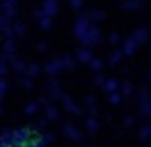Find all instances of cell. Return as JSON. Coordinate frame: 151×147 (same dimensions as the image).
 Masks as SVG:
<instances>
[{"instance_id": "obj_1", "label": "cell", "mask_w": 151, "mask_h": 147, "mask_svg": "<svg viewBox=\"0 0 151 147\" xmlns=\"http://www.w3.org/2000/svg\"><path fill=\"white\" fill-rule=\"evenodd\" d=\"M31 138H33V132H31L27 126H21V128L12 130V145H14V147H25V145H29Z\"/></svg>"}, {"instance_id": "obj_2", "label": "cell", "mask_w": 151, "mask_h": 147, "mask_svg": "<svg viewBox=\"0 0 151 147\" xmlns=\"http://www.w3.org/2000/svg\"><path fill=\"white\" fill-rule=\"evenodd\" d=\"M78 40L82 42V46L84 48H94L96 44H100L101 40V31L98 25H90V29L86 31L84 34H82V38H78Z\"/></svg>"}, {"instance_id": "obj_3", "label": "cell", "mask_w": 151, "mask_h": 147, "mask_svg": "<svg viewBox=\"0 0 151 147\" xmlns=\"http://www.w3.org/2000/svg\"><path fill=\"white\" fill-rule=\"evenodd\" d=\"M138 96H140V99H138V111H140L142 117H149L151 115V96L147 92V88H140V92H138Z\"/></svg>"}, {"instance_id": "obj_4", "label": "cell", "mask_w": 151, "mask_h": 147, "mask_svg": "<svg viewBox=\"0 0 151 147\" xmlns=\"http://www.w3.org/2000/svg\"><path fill=\"white\" fill-rule=\"evenodd\" d=\"M90 25H94V23H90V19L86 17V14L78 15V17L75 19V27H73L75 37H77V38H82V34H84L86 31L90 29Z\"/></svg>"}, {"instance_id": "obj_5", "label": "cell", "mask_w": 151, "mask_h": 147, "mask_svg": "<svg viewBox=\"0 0 151 147\" xmlns=\"http://www.w3.org/2000/svg\"><path fill=\"white\" fill-rule=\"evenodd\" d=\"M61 105H63V109H65L69 115H75V117H81L82 115V109L78 107V103L75 101L71 96H67V94L61 96Z\"/></svg>"}, {"instance_id": "obj_6", "label": "cell", "mask_w": 151, "mask_h": 147, "mask_svg": "<svg viewBox=\"0 0 151 147\" xmlns=\"http://www.w3.org/2000/svg\"><path fill=\"white\" fill-rule=\"evenodd\" d=\"M63 134H65L71 141H77V143L82 141V132L73 124V122H65V124H63Z\"/></svg>"}, {"instance_id": "obj_7", "label": "cell", "mask_w": 151, "mask_h": 147, "mask_svg": "<svg viewBox=\"0 0 151 147\" xmlns=\"http://www.w3.org/2000/svg\"><path fill=\"white\" fill-rule=\"evenodd\" d=\"M40 11L46 15V17H54L55 14L59 11V4H58V0H42V4H40Z\"/></svg>"}, {"instance_id": "obj_8", "label": "cell", "mask_w": 151, "mask_h": 147, "mask_svg": "<svg viewBox=\"0 0 151 147\" xmlns=\"http://www.w3.org/2000/svg\"><path fill=\"white\" fill-rule=\"evenodd\" d=\"M61 71H63V67H61V59H59V57L50 59V61L44 65V73H46V75H50L52 78H55L59 73H61Z\"/></svg>"}, {"instance_id": "obj_9", "label": "cell", "mask_w": 151, "mask_h": 147, "mask_svg": "<svg viewBox=\"0 0 151 147\" xmlns=\"http://www.w3.org/2000/svg\"><path fill=\"white\" fill-rule=\"evenodd\" d=\"M54 141V134H38V136L31 138L29 147H48Z\"/></svg>"}, {"instance_id": "obj_10", "label": "cell", "mask_w": 151, "mask_h": 147, "mask_svg": "<svg viewBox=\"0 0 151 147\" xmlns=\"http://www.w3.org/2000/svg\"><path fill=\"white\" fill-rule=\"evenodd\" d=\"M46 96H48L50 99H61L63 90H61V86H59L58 78H50V82H48V90H46Z\"/></svg>"}, {"instance_id": "obj_11", "label": "cell", "mask_w": 151, "mask_h": 147, "mask_svg": "<svg viewBox=\"0 0 151 147\" xmlns=\"http://www.w3.org/2000/svg\"><path fill=\"white\" fill-rule=\"evenodd\" d=\"M147 38H149V31H147V29H144V27H142V29H136L132 34H130V40H132L136 46L144 44Z\"/></svg>"}, {"instance_id": "obj_12", "label": "cell", "mask_w": 151, "mask_h": 147, "mask_svg": "<svg viewBox=\"0 0 151 147\" xmlns=\"http://www.w3.org/2000/svg\"><path fill=\"white\" fill-rule=\"evenodd\" d=\"M2 50H4V57L10 61V59H14L15 57V40L14 38H6L4 40V46H2Z\"/></svg>"}, {"instance_id": "obj_13", "label": "cell", "mask_w": 151, "mask_h": 147, "mask_svg": "<svg viewBox=\"0 0 151 147\" xmlns=\"http://www.w3.org/2000/svg\"><path fill=\"white\" fill-rule=\"evenodd\" d=\"M142 6H144V0H122L121 2V8L126 11H138L142 10Z\"/></svg>"}, {"instance_id": "obj_14", "label": "cell", "mask_w": 151, "mask_h": 147, "mask_svg": "<svg viewBox=\"0 0 151 147\" xmlns=\"http://www.w3.org/2000/svg\"><path fill=\"white\" fill-rule=\"evenodd\" d=\"M10 65H12V69H14V73H15V75H25L27 63L23 61V59H19L17 55H15L14 59H10Z\"/></svg>"}, {"instance_id": "obj_15", "label": "cell", "mask_w": 151, "mask_h": 147, "mask_svg": "<svg viewBox=\"0 0 151 147\" xmlns=\"http://www.w3.org/2000/svg\"><path fill=\"white\" fill-rule=\"evenodd\" d=\"M119 86H121V82H119L117 78H105L101 88H103L105 94H113V92H119Z\"/></svg>"}, {"instance_id": "obj_16", "label": "cell", "mask_w": 151, "mask_h": 147, "mask_svg": "<svg viewBox=\"0 0 151 147\" xmlns=\"http://www.w3.org/2000/svg\"><path fill=\"white\" fill-rule=\"evenodd\" d=\"M75 55H77V61H81V63H90V59L94 57V54L90 52V48H84V46L78 48Z\"/></svg>"}, {"instance_id": "obj_17", "label": "cell", "mask_w": 151, "mask_h": 147, "mask_svg": "<svg viewBox=\"0 0 151 147\" xmlns=\"http://www.w3.org/2000/svg\"><path fill=\"white\" fill-rule=\"evenodd\" d=\"M84 128H86V132L90 134V136H94V134L98 132V128H100V122H98V118L96 117H88L84 120Z\"/></svg>"}, {"instance_id": "obj_18", "label": "cell", "mask_w": 151, "mask_h": 147, "mask_svg": "<svg viewBox=\"0 0 151 147\" xmlns=\"http://www.w3.org/2000/svg\"><path fill=\"white\" fill-rule=\"evenodd\" d=\"M44 118L48 122L50 120H58V118H59V109L55 105H52V103H50V105H46L44 107Z\"/></svg>"}, {"instance_id": "obj_19", "label": "cell", "mask_w": 151, "mask_h": 147, "mask_svg": "<svg viewBox=\"0 0 151 147\" xmlns=\"http://www.w3.org/2000/svg\"><path fill=\"white\" fill-rule=\"evenodd\" d=\"M12 31H14V37H25L27 25L23 21H12Z\"/></svg>"}, {"instance_id": "obj_20", "label": "cell", "mask_w": 151, "mask_h": 147, "mask_svg": "<svg viewBox=\"0 0 151 147\" xmlns=\"http://www.w3.org/2000/svg\"><path fill=\"white\" fill-rule=\"evenodd\" d=\"M40 73H42V67L38 65V63H29V65H27V69H25V75H27L29 78H33V80H35V78H37Z\"/></svg>"}, {"instance_id": "obj_21", "label": "cell", "mask_w": 151, "mask_h": 147, "mask_svg": "<svg viewBox=\"0 0 151 147\" xmlns=\"http://www.w3.org/2000/svg\"><path fill=\"white\" fill-rule=\"evenodd\" d=\"M136 50H138V46L134 44L130 38H126V40L122 42V48H121L122 55H134V54H136Z\"/></svg>"}, {"instance_id": "obj_22", "label": "cell", "mask_w": 151, "mask_h": 147, "mask_svg": "<svg viewBox=\"0 0 151 147\" xmlns=\"http://www.w3.org/2000/svg\"><path fill=\"white\" fill-rule=\"evenodd\" d=\"M86 17L90 19V23L96 25L98 21H103V19H105V11H101V10H90L88 14H86Z\"/></svg>"}, {"instance_id": "obj_23", "label": "cell", "mask_w": 151, "mask_h": 147, "mask_svg": "<svg viewBox=\"0 0 151 147\" xmlns=\"http://www.w3.org/2000/svg\"><path fill=\"white\" fill-rule=\"evenodd\" d=\"M119 88H121V96H124V98H130L134 94V86H132L130 80H122Z\"/></svg>"}, {"instance_id": "obj_24", "label": "cell", "mask_w": 151, "mask_h": 147, "mask_svg": "<svg viewBox=\"0 0 151 147\" xmlns=\"http://www.w3.org/2000/svg\"><path fill=\"white\" fill-rule=\"evenodd\" d=\"M0 147H14L12 145V128L4 130L0 134Z\"/></svg>"}, {"instance_id": "obj_25", "label": "cell", "mask_w": 151, "mask_h": 147, "mask_svg": "<svg viewBox=\"0 0 151 147\" xmlns=\"http://www.w3.org/2000/svg\"><path fill=\"white\" fill-rule=\"evenodd\" d=\"M2 15H4L6 19H10V21H12V19H15V17H17V8H15V6H6V4H4Z\"/></svg>"}, {"instance_id": "obj_26", "label": "cell", "mask_w": 151, "mask_h": 147, "mask_svg": "<svg viewBox=\"0 0 151 147\" xmlns=\"http://www.w3.org/2000/svg\"><path fill=\"white\" fill-rule=\"evenodd\" d=\"M59 59H61V67H63V69H67V71L75 69V57H73V55L67 54V55H61Z\"/></svg>"}, {"instance_id": "obj_27", "label": "cell", "mask_w": 151, "mask_h": 147, "mask_svg": "<svg viewBox=\"0 0 151 147\" xmlns=\"http://www.w3.org/2000/svg\"><path fill=\"white\" fill-rule=\"evenodd\" d=\"M37 111H38V103H37V101H31V103H27V105L23 107V113H25L27 117H33V115H37Z\"/></svg>"}, {"instance_id": "obj_28", "label": "cell", "mask_w": 151, "mask_h": 147, "mask_svg": "<svg viewBox=\"0 0 151 147\" xmlns=\"http://www.w3.org/2000/svg\"><path fill=\"white\" fill-rule=\"evenodd\" d=\"M122 57H124V55H122L121 48H119V50H113V52H111V55H109V63H111V65H117V63H121Z\"/></svg>"}, {"instance_id": "obj_29", "label": "cell", "mask_w": 151, "mask_h": 147, "mask_svg": "<svg viewBox=\"0 0 151 147\" xmlns=\"http://www.w3.org/2000/svg\"><path fill=\"white\" fill-rule=\"evenodd\" d=\"M86 107L90 109V117H96V107H98V101L94 96H88L86 98Z\"/></svg>"}, {"instance_id": "obj_30", "label": "cell", "mask_w": 151, "mask_h": 147, "mask_svg": "<svg viewBox=\"0 0 151 147\" xmlns=\"http://www.w3.org/2000/svg\"><path fill=\"white\" fill-rule=\"evenodd\" d=\"M19 82H21V86H23L25 90H33V88H35V82H33V78H29L27 75H21Z\"/></svg>"}, {"instance_id": "obj_31", "label": "cell", "mask_w": 151, "mask_h": 147, "mask_svg": "<svg viewBox=\"0 0 151 147\" xmlns=\"http://www.w3.org/2000/svg\"><path fill=\"white\" fill-rule=\"evenodd\" d=\"M88 65H90V69L96 71V73H100V71L103 69V61H101V59H98V57H92Z\"/></svg>"}, {"instance_id": "obj_32", "label": "cell", "mask_w": 151, "mask_h": 147, "mask_svg": "<svg viewBox=\"0 0 151 147\" xmlns=\"http://www.w3.org/2000/svg\"><path fill=\"white\" fill-rule=\"evenodd\" d=\"M8 71H10V67H8V59L4 57V55H0V78L6 77Z\"/></svg>"}, {"instance_id": "obj_33", "label": "cell", "mask_w": 151, "mask_h": 147, "mask_svg": "<svg viewBox=\"0 0 151 147\" xmlns=\"http://www.w3.org/2000/svg\"><path fill=\"white\" fill-rule=\"evenodd\" d=\"M38 27H40V29H44V31L52 29V19H50V17H46V15L38 17Z\"/></svg>"}, {"instance_id": "obj_34", "label": "cell", "mask_w": 151, "mask_h": 147, "mask_svg": "<svg viewBox=\"0 0 151 147\" xmlns=\"http://www.w3.org/2000/svg\"><path fill=\"white\" fill-rule=\"evenodd\" d=\"M151 138V130H149V124L142 126L140 128V140H149Z\"/></svg>"}, {"instance_id": "obj_35", "label": "cell", "mask_w": 151, "mask_h": 147, "mask_svg": "<svg viewBox=\"0 0 151 147\" xmlns=\"http://www.w3.org/2000/svg\"><path fill=\"white\" fill-rule=\"evenodd\" d=\"M6 92H8V80H6V78H0V101L4 99Z\"/></svg>"}, {"instance_id": "obj_36", "label": "cell", "mask_w": 151, "mask_h": 147, "mask_svg": "<svg viewBox=\"0 0 151 147\" xmlns=\"http://www.w3.org/2000/svg\"><path fill=\"white\" fill-rule=\"evenodd\" d=\"M121 99H122L121 92H113V94H109V101L113 103V105H119V103H121Z\"/></svg>"}, {"instance_id": "obj_37", "label": "cell", "mask_w": 151, "mask_h": 147, "mask_svg": "<svg viewBox=\"0 0 151 147\" xmlns=\"http://www.w3.org/2000/svg\"><path fill=\"white\" fill-rule=\"evenodd\" d=\"M92 82L96 86H103V82H105V77H103V75H100V73H96L94 75V78H92Z\"/></svg>"}, {"instance_id": "obj_38", "label": "cell", "mask_w": 151, "mask_h": 147, "mask_svg": "<svg viewBox=\"0 0 151 147\" xmlns=\"http://www.w3.org/2000/svg\"><path fill=\"white\" fill-rule=\"evenodd\" d=\"M37 103H38V107H40V105H44V107H46V105H50V98L46 96V94H42V96L38 98V101H37Z\"/></svg>"}, {"instance_id": "obj_39", "label": "cell", "mask_w": 151, "mask_h": 147, "mask_svg": "<svg viewBox=\"0 0 151 147\" xmlns=\"http://www.w3.org/2000/svg\"><path fill=\"white\" fill-rule=\"evenodd\" d=\"M69 6L73 8V10H81L84 4H82V0H69Z\"/></svg>"}, {"instance_id": "obj_40", "label": "cell", "mask_w": 151, "mask_h": 147, "mask_svg": "<svg viewBox=\"0 0 151 147\" xmlns=\"http://www.w3.org/2000/svg\"><path fill=\"white\" fill-rule=\"evenodd\" d=\"M107 40H109V44H119V40H121V37H119V33H111Z\"/></svg>"}, {"instance_id": "obj_41", "label": "cell", "mask_w": 151, "mask_h": 147, "mask_svg": "<svg viewBox=\"0 0 151 147\" xmlns=\"http://www.w3.org/2000/svg\"><path fill=\"white\" fill-rule=\"evenodd\" d=\"M37 50L40 52V54H46V52H48V44H46V42H38V44H37Z\"/></svg>"}, {"instance_id": "obj_42", "label": "cell", "mask_w": 151, "mask_h": 147, "mask_svg": "<svg viewBox=\"0 0 151 147\" xmlns=\"http://www.w3.org/2000/svg\"><path fill=\"white\" fill-rule=\"evenodd\" d=\"M46 124H48V120H46L44 117H42V118H38V120L35 122V126H37V128H46Z\"/></svg>"}, {"instance_id": "obj_43", "label": "cell", "mask_w": 151, "mask_h": 147, "mask_svg": "<svg viewBox=\"0 0 151 147\" xmlns=\"http://www.w3.org/2000/svg\"><path fill=\"white\" fill-rule=\"evenodd\" d=\"M134 124V117H124V126H132Z\"/></svg>"}, {"instance_id": "obj_44", "label": "cell", "mask_w": 151, "mask_h": 147, "mask_svg": "<svg viewBox=\"0 0 151 147\" xmlns=\"http://www.w3.org/2000/svg\"><path fill=\"white\" fill-rule=\"evenodd\" d=\"M2 4H6V6H15L17 0H2Z\"/></svg>"}, {"instance_id": "obj_45", "label": "cell", "mask_w": 151, "mask_h": 147, "mask_svg": "<svg viewBox=\"0 0 151 147\" xmlns=\"http://www.w3.org/2000/svg\"><path fill=\"white\" fill-rule=\"evenodd\" d=\"M42 15H44V14H42V11H40V8H38V10H35V17H42Z\"/></svg>"}, {"instance_id": "obj_46", "label": "cell", "mask_w": 151, "mask_h": 147, "mask_svg": "<svg viewBox=\"0 0 151 147\" xmlns=\"http://www.w3.org/2000/svg\"><path fill=\"white\" fill-rule=\"evenodd\" d=\"M2 10H4V4L0 2V15H2Z\"/></svg>"}, {"instance_id": "obj_47", "label": "cell", "mask_w": 151, "mask_h": 147, "mask_svg": "<svg viewBox=\"0 0 151 147\" xmlns=\"http://www.w3.org/2000/svg\"><path fill=\"white\" fill-rule=\"evenodd\" d=\"M4 113V109H2V105H0V115H2Z\"/></svg>"}, {"instance_id": "obj_48", "label": "cell", "mask_w": 151, "mask_h": 147, "mask_svg": "<svg viewBox=\"0 0 151 147\" xmlns=\"http://www.w3.org/2000/svg\"><path fill=\"white\" fill-rule=\"evenodd\" d=\"M149 78H151V69H149Z\"/></svg>"}, {"instance_id": "obj_49", "label": "cell", "mask_w": 151, "mask_h": 147, "mask_svg": "<svg viewBox=\"0 0 151 147\" xmlns=\"http://www.w3.org/2000/svg\"><path fill=\"white\" fill-rule=\"evenodd\" d=\"M149 130H151V122H149Z\"/></svg>"}, {"instance_id": "obj_50", "label": "cell", "mask_w": 151, "mask_h": 147, "mask_svg": "<svg viewBox=\"0 0 151 147\" xmlns=\"http://www.w3.org/2000/svg\"><path fill=\"white\" fill-rule=\"evenodd\" d=\"M25 147H29V145H25Z\"/></svg>"}]
</instances>
